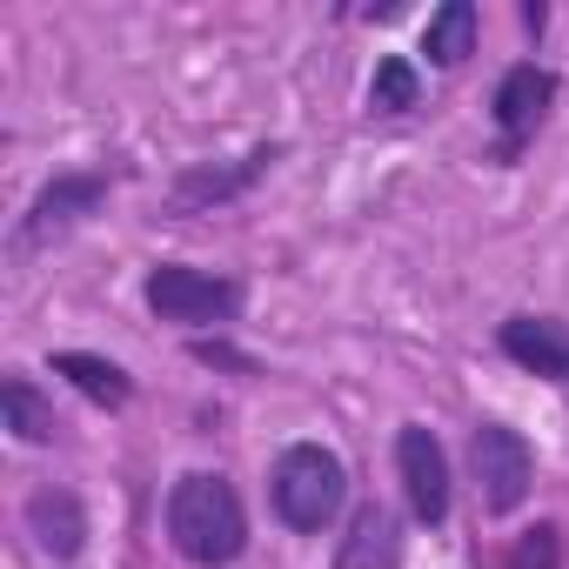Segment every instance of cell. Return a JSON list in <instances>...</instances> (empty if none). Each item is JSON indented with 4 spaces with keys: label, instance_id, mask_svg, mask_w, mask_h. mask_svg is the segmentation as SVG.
<instances>
[{
    "label": "cell",
    "instance_id": "6da1fadb",
    "mask_svg": "<svg viewBox=\"0 0 569 569\" xmlns=\"http://www.w3.org/2000/svg\"><path fill=\"white\" fill-rule=\"evenodd\" d=\"M161 529L174 542L181 562L194 569H228L241 562L248 549V509H241V489L221 476V469H188L168 502H161Z\"/></svg>",
    "mask_w": 569,
    "mask_h": 569
},
{
    "label": "cell",
    "instance_id": "7a4b0ae2",
    "mask_svg": "<svg viewBox=\"0 0 569 569\" xmlns=\"http://www.w3.org/2000/svg\"><path fill=\"white\" fill-rule=\"evenodd\" d=\"M268 502H274V516L289 522L296 536H322L342 516V502H349L342 456L322 449V442H289L274 456V469H268Z\"/></svg>",
    "mask_w": 569,
    "mask_h": 569
},
{
    "label": "cell",
    "instance_id": "3957f363",
    "mask_svg": "<svg viewBox=\"0 0 569 569\" xmlns=\"http://www.w3.org/2000/svg\"><path fill=\"white\" fill-rule=\"evenodd\" d=\"M141 296L161 322H181V329H221L241 316L248 289L234 274H214V268H188V261H154Z\"/></svg>",
    "mask_w": 569,
    "mask_h": 569
},
{
    "label": "cell",
    "instance_id": "277c9868",
    "mask_svg": "<svg viewBox=\"0 0 569 569\" xmlns=\"http://www.w3.org/2000/svg\"><path fill=\"white\" fill-rule=\"evenodd\" d=\"M108 174L101 168H68V174H54V181H41V194L28 201V214L14 221V261H28V254H41L48 241H61L68 228H81L101 201H108Z\"/></svg>",
    "mask_w": 569,
    "mask_h": 569
},
{
    "label": "cell",
    "instance_id": "5b68a950",
    "mask_svg": "<svg viewBox=\"0 0 569 569\" xmlns=\"http://www.w3.org/2000/svg\"><path fill=\"white\" fill-rule=\"evenodd\" d=\"M469 469H476V496L489 516H509L529 502V482H536V456L522 442V429L509 422H476L469 429Z\"/></svg>",
    "mask_w": 569,
    "mask_h": 569
},
{
    "label": "cell",
    "instance_id": "8992f818",
    "mask_svg": "<svg viewBox=\"0 0 569 569\" xmlns=\"http://www.w3.org/2000/svg\"><path fill=\"white\" fill-rule=\"evenodd\" d=\"M549 108H556V74H549L542 61H516V68L496 81L489 121H496V161H502V168L536 141V128L549 121Z\"/></svg>",
    "mask_w": 569,
    "mask_h": 569
},
{
    "label": "cell",
    "instance_id": "52a82bcc",
    "mask_svg": "<svg viewBox=\"0 0 569 569\" xmlns=\"http://www.w3.org/2000/svg\"><path fill=\"white\" fill-rule=\"evenodd\" d=\"M396 476H402V496H409L416 522L442 529V522H449L456 476H449V456H442L436 429H422V422H402V429H396Z\"/></svg>",
    "mask_w": 569,
    "mask_h": 569
},
{
    "label": "cell",
    "instance_id": "ba28073f",
    "mask_svg": "<svg viewBox=\"0 0 569 569\" xmlns=\"http://www.w3.org/2000/svg\"><path fill=\"white\" fill-rule=\"evenodd\" d=\"M274 161H281V141H268V148H248V154H241V161H228V168H221V161L181 168L168 201H174V214H208V208H221V201H241V194H248V188H254V181H261Z\"/></svg>",
    "mask_w": 569,
    "mask_h": 569
},
{
    "label": "cell",
    "instance_id": "9c48e42d",
    "mask_svg": "<svg viewBox=\"0 0 569 569\" xmlns=\"http://www.w3.org/2000/svg\"><path fill=\"white\" fill-rule=\"evenodd\" d=\"M21 522H28L34 549H41V556H54V562H74V556L88 549V509H81V496H74V489H61V482H41V489L28 496Z\"/></svg>",
    "mask_w": 569,
    "mask_h": 569
},
{
    "label": "cell",
    "instance_id": "30bf717a",
    "mask_svg": "<svg viewBox=\"0 0 569 569\" xmlns=\"http://www.w3.org/2000/svg\"><path fill=\"white\" fill-rule=\"evenodd\" d=\"M496 349L542 382H569V322L556 316H509L496 329Z\"/></svg>",
    "mask_w": 569,
    "mask_h": 569
},
{
    "label": "cell",
    "instance_id": "8fae6325",
    "mask_svg": "<svg viewBox=\"0 0 569 569\" xmlns=\"http://www.w3.org/2000/svg\"><path fill=\"white\" fill-rule=\"evenodd\" d=\"M336 569H402V522H396V509L362 502L349 536H342V549H336Z\"/></svg>",
    "mask_w": 569,
    "mask_h": 569
},
{
    "label": "cell",
    "instance_id": "7c38bea8",
    "mask_svg": "<svg viewBox=\"0 0 569 569\" xmlns=\"http://www.w3.org/2000/svg\"><path fill=\"white\" fill-rule=\"evenodd\" d=\"M54 376H68L88 402H101V409H121L128 396H134V376L121 369V362H108V356H94V349H54Z\"/></svg>",
    "mask_w": 569,
    "mask_h": 569
},
{
    "label": "cell",
    "instance_id": "4fadbf2b",
    "mask_svg": "<svg viewBox=\"0 0 569 569\" xmlns=\"http://www.w3.org/2000/svg\"><path fill=\"white\" fill-rule=\"evenodd\" d=\"M476 28H482L476 0H442V8L429 14V28H422V54L436 68H462L476 54Z\"/></svg>",
    "mask_w": 569,
    "mask_h": 569
},
{
    "label": "cell",
    "instance_id": "5bb4252c",
    "mask_svg": "<svg viewBox=\"0 0 569 569\" xmlns=\"http://www.w3.org/2000/svg\"><path fill=\"white\" fill-rule=\"evenodd\" d=\"M0 422H8L21 442H54V429H61V416H54V402L34 389V376H8L0 382Z\"/></svg>",
    "mask_w": 569,
    "mask_h": 569
},
{
    "label": "cell",
    "instance_id": "9a60e30c",
    "mask_svg": "<svg viewBox=\"0 0 569 569\" xmlns=\"http://www.w3.org/2000/svg\"><path fill=\"white\" fill-rule=\"evenodd\" d=\"M416 101H422L416 61H409V54H382V61H376V81H369V108H376V114H409Z\"/></svg>",
    "mask_w": 569,
    "mask_h": 569
},
{
    "label": "cell",
    "instance_id": "2e32d148",
    "mask_svg": "<svg viewBox=\"0 0 569 569\" xmlns=\"http://www.w3.org/2000/svg\"><path fill=\"white\" fill-rule=\"evenodd\" d=\"M502 569H562V529H556V522H536V529H522V536L509 542Z\"/></svg>",
    "mask_w": 569,
    "mask_h": 569
},
{
    "label": "cell",
    "instance_id": "e0dca14e",
    "mask_svg": "<svg viewBox=\"0 0 569 569\" xmlns=\"http://www.w3.org/2000/svg\"><path fill=\"white\" fill-rule=\"evenodd\" d=\"M194 356H201L208 369H234V376H261V362H254V356H241V349H228V342H194Z\"/></svg>",
    "mask_w": 569,
    "mask_h": 569
},
{
    "label": "cell",
    "instance_id": "ac0fdd59",
    "mask_svg": "<svg viewBox=\"0 0 569 569\" xmlns=\"http://www.w3.org/2000/svg\"><path fill=\"white\" fill-rule=\"evenodd\" d=\"M542 21H549V8H542V0H529V8H522V28H529V34H542Z\"/></svg>",
    "mask_w": 569,
    "mask_h": 569
}]
</instances>
